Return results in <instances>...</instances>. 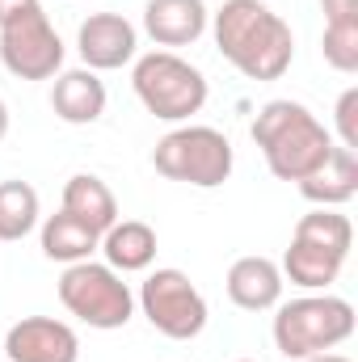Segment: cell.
<instances>
[{
    "label": "cell",
    "instance_id": "5bb4252c",
    "mask_svg": "<svg viewBox=\"0 0 358 362\" xmlns=\"http://www.w3.org/2000/svg\"><path fill=\"white\" fill-rule=\"evenodd\" d=\"M105 253V266L110 270H148L152 257H156V232L144 223V219H114L105 232H101V245Z\"/></svg>",
    "mask_w": 358,
    "mask_h": 362
},
{
    "label": "cell",
    "instance_id": "6da1fadb",
    "mask_svg": "<svg viewBox=\"0 0 358 362\" xmlns=\"http://www.w3.org/2000/svg\"><path fill=\"white\" fill-rule=\"evenodd\" d=\"M215 47L249 81H278L295 59L291 25L262 0H224L215 13Z\"/></svg>",
    "mask_w": 358,
    "mask_h": 362
},
{
    "label": "cell",
    "instance_id": "4316f807",
    "mask_svg": "<svg viewBox=\"0 0 358 362\" xmlns=\"http://www.w3.org/2000/svg\"><path fill=\"white\" fill-rule=\"evenodd\" d=\"M236 362H253V358H236Z\"/></svg>",
    "mask_w": 358,
    "mask_h": 362
},
{
    "label": "cell",
    "instance_id": "44dd1931",
    "mask_svg": "<svg viewBox=\"0 0 358 362\" xmlns=\"http://www.w3.org/2000/svg\"><path fill=\"white\" fill-rule=\"evenodd\" d=\"M325 64L337 72H358V17H342V21H325V38H321Z\"/></svg>",
    "mask_w": 358,
    "mask_h": 362
},
{
    "label": "cell",
    "instance_id": "ba28073f",
    "mask_svg": "<svg viewBox=\"0 0 358 362\" xmlns=\"http://www.w3.org/2000/svg\"><path fill=\"white\" fill-rule=\"evenodd\" d=\"M0 64L21 81H51L64 64V42L47 21L42 4L0 25Z\"/></svg>",
    "mask_w": 358,
    "mask_h": 362
},
{
    "label": "cell",
    "instance_id": "4fadbf2b",
    "mask_svg": "<svg viewBox=\"0 0 358 362\" xmlns=\"http://www.w3.org/2000/svg\"><path fill=\"white\" fill-rule=\"evenodd\" d=\"M228 299L245 312H266L282 295V270L270 257H236L228 270Z\"/></svg>",
    "mask_w": 358,
    "mask_h": 362
},
{
    "label": "cell",
    "instance_id": "277c9868",
    "mask_svg": "<svg viewBox=\"0 0 358 362\" xmlns=\"http://www.w3.org/2000/svg\"><path fill=\"white\" fill-rule=\"evenodd\" d=\"M131 85H135V97L144 101V110L165 122H181L207 105V76L190 59H181L178 51L144 55L131 72Z\"/></svg>",
    "mask_w": 358,
    "mask_h": 362
},
{
    "label": "cell",
    "instance_id": "8992f818",
    "mask_svg": "<svg viewBox=\"0 0 358 362\" xmlns=\"http://www.w3.org/2000/svg\"><path fill=\"white\" fill-rule=\"evenodd\" d=\"M59 303L89 329H127L135 316V295L122 274L97 262H76L59 278Z\"/></svg>",
    "mask_w": 358,
    "mask_h": 362
},
{
    "label": "cell",
    "instance_id": "9a60e30c",
    "mask_svg": "<svg viewBox=\"0 0 358 362\" xmlns=\"http://www.w3.org/2000/svg\"><path fill=\"white\" fill-rule=\"evenodd\" d=\"M295 185H299V194H304L308 202H316V206H342V202H350L358 194V156L350 148L333 144L329 160H325L312 177L295 181Z\"/></svg>",
    "mask_w": 358,
    "mask_h": 362
},
{
    "label": "cell",
    "instance_id": "d6986e66",
    "mask_svg": "<svg viewBox=\"0 0 358 362\" xmlns=\"http://www.w3.org/2000/svg\"><path fill=\"white\" fill-rule=\"evenodd\" d=\"M38 223V189L30 181H0V240H21Z\"/></svg>",
    "mask_w": 358,
    "mask_h": 362
},
{
    "label": "cell",
    "instance_id": "8fae6325",
    "mask_svg": "<svg viewBox=\"0 0 358 362\" xmlns=\"http://www.w3.org/2000/svg\"><path fill=\"white\" fill-rule=\"evenodd\" d=\"M144 30L152 34L156 47H190L207 30V4L202 0H148Z\"/></svg>",
    "mask_w": 358,
    "mask_h": 362
},
{
    "label": "cell",
    "instance_id": "7a4b0ae2",
    "mask_svg": "<svg viewBox=\"0 0 358 362\" xmlns=\"http://www.w3.org/2000/svg\"><path fill=\"white\" fill-rule=\"evenodd\" d=\"M253 144L266 152V165L278 181H304L312 177L329 152L333 135L316 122V114L291 97H274L253 118Z\"/></svg>",
    "mask_w": 358,
    "mask_h": 362
},
{
    "label": "cell",
    "instance_id": "cb8c5ba5",
    "mask_svg": "<svg viewBox=\"0 0 358 362\" xmlns=\"http://www.w3.org/2000/svg\"><path fill=\"white\" fill-rule=\"evenodd\" d=\"M25 8H38V0H0V25L13 21V17H21Z\"/></svg>",
    "mask_w": 358,
    "mask_h": 362
},
{
    "label": "cell",
    "instance_id": "3957f363",
    "mask_svg": "<svg viewBox=\"0 0 358 362\" xmlns=\"http://www.w3.org/2000/svg\"><path fill=\"white\" fill-rule=\"evenodd\" d=\"M354 333V308L337 295L291 299L274 316V346L287 358H312L342 346Z\"/></svg>",
    "mask_w": 358,
    "mask_h": 362
},
{
    "label": "cell",
    "instance_id": "7402d4cb",
    "mask_svg": "<svg viewBox=\"0 0 358 362\" xmlns=\"http://www.w3.org/2000/svg\"><path fill=\"white\" fill-rule=\"evenodd\" d=\"M337 135H342V148H358V89H346L337 97Z\"/></svg>",
    "mask_w": 358,
    "mask_h": 362
},
{
    "label": "cell",
    "instance_id": "e0dca14e",
    "mask_svg": "<svg viewBox=\"0 0 358 362\" xmlns=\"http://www.w3.org/2000/svg\"><path fill=\"white\" fill-rule=\"evenodd\" d=\"M342 266H346V257H337V253H329V249H321L312 240H299V236H291V249L282 257L287 278L295 286H308V291H325L329 282H337Z\"/></svg>",
    "mask_w": 358,
    "mask_h": 362
},
{
    "label": "cell",
    "instance_id": "603a6c76",
    "mask_svg": "<svg viewBox=\"0 0 358 362\" xmlns=\"http://www.w3.org/2000/svg\"><path fill=\"white\" fill-rule=\"evenodd\" d=\"M325 21H342V17H358V0H321Z\"/></svg>",
    "mask_w": 358,
    "mask_h": 362
},
{
    "label": "cell",
    "instance_id": "5b68a950",
    "mask_svg": "<svg viewBox=\"0 0 358 362\" xmlns=\"http://www.w3.org/2000/svg\"><path fill=\"white\" fill-rule=\"evenodd\" d=\"M152 165L169 181L215 189V185H224L232 177L236 156H232V144H228L224 131H215V127H178L156 144Z\"/></svg>",
    "mask_w": 358,
    "mask_h": 362
},
{
    "label": "cell",
    "instance_id": "2e32d148",
    "mask_svg": "<svg viewBox=\"0 0 358 362\" xmlns=\"http://www.w3.org/2000/svg\"><path fill=\"white\" fill-rule=\"evenodd\" d=\"M59 211H68L72 219H81L89 232L101 236V232L118 219V198H114V189L101 177L76 173V177H68V185H64V206H59Z\"/></svg>",
    "mask_w": 358,
    "mask_h": 362
},
{
    "label": "cell",
    "instance_id": "52a82bcc",
    "mask_svg": "<svg viewBox=\"0 0 358 362\" xmlns=\"http://www.w3.org/2000/svg\"><path fill=\"white\" fill-rule=\"evenodd\" d=\"M139 308L148 325L169 337V341H190L207 329V299L181 270H156L139 286Z\"/></svg>",
    "mask_w": 358,
    "mask_h": 362
},
{
    "label": "cell",
    "instance_id": "9c48e42d",
    "mask_svg": "<svg viewBox=\"0 0 358 362\" xmlns=\"http://www.w3.org/2000/svg\"><path fill=\"white\" fill-rule=\"evenodd\" d=\"M4 358L8 362H76L81 337L72 325L55 316H21L4 333Z\"/></svg>",
    "mask_w": 358,
    "mask_h": 362
},
{
    "label": "cell",
    "instance_id": "d4e9b609",
    "mask_svg": "<svg viewBox=\"0 0 358 362\" xmlns=\"http://www.w3.org/2000/svg\"><path fill=\"white\" fill-rule=\"evenodd\" d=\"M304 362H350V358H346V354H329V350H325V354H312V358H304Z\"/></svg>",
    "mask_w": 358,
    "mask_h": 362
},
{
    "label": "cell",
    "instance_id": "30bf717a",
    "mask_svg": "<svg viewBox=\"0 0 358 362\" xmlns=\"http://www.w3.org/2000/svg\"><path fill=\"white\" fill-rule=\"evenodd\" d=\"M76 51L93 72H110L135 59V25L122 13H93L76 30Z\"/></svg>",
    "mask_w": 358,
    "mask_h": 362
},
{
    "label": "cell",
    "instance_id": "484cf974",
    "mask_svg": "<svg viewBox=\"0 0 358 362\" xmlns=\"http://www.w3.org/2000/svg\"><path fill=\"white\" fill-rule=\"evenodd\" d=\"M4 135H8V105L0 101V139H4Z\"/></svg>",
    "mask_w": 358,
    "mask_h": 362
},
{
    "label": "cell",
    "instance_id": "7c38bea8",
    "mask_svg": "<svg viewBox=\"0 0 358 362\" xmlns=\"http://www.w3.org/2000/svg\"><path fill=\"white\" fill-rule=\"evenodd\" d=\"M51 110L72 127H89L105 114V85L97 81L93 68L59 72L55 85H51Z\"/></svg>",
    "mask_w": 358,
    "mask_h": 362
},
{
    "label": "cell",
    "instance_id": "ac0fdd59",
    "mask_svg": "<svg viewBox=\"0 0 358 362\" xmlns=\"http://www.w3.org/2000/svg\"><path fill=\"white\" fill-rule=\"evenodd\" d=\"M101 245V236L89 232L81 219H72L68 211L51 215L42 223V253L51 262H64V266H76V262H89V253Z\"/></svg>",
    "mask_w": 358,
    "mask_h": 362
},
{
    "label": "cell",
    "instance_id": "ffe728a7",
    "mask_svg": "<svg viewBox=\"0 0 358 362\" xmlns=\"http://www.w3.org/2000/svg\"><path fill=\"white\" fill-rule=\"evenodd\" d=\"M291 236L312 240V245H321V249H329V253L346 257V253H350V245H354V223H350L346 215H337L333 206H316V211L299 215V223H295V232H291Z\"/></svg>",
    "mask_w": 358,
    "mask_h": 362
}]
</instances>
